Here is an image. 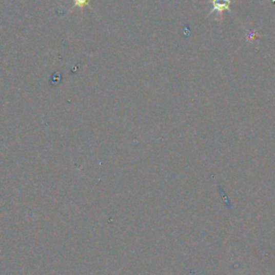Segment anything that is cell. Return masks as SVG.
Listing matches in <instances>:
<instances>
[{"label": "cell", "instance_id": "1", "mask_svg": "<svg viewBox=\"0 0 275 275\" xmlns=\"http://www.w3.org/2000/svg\"><path fill=\"white\" fill-rule=\"evenodd\" d=\"M212 3V11L211 14H219L221 15L225 12V11H231L230 7L232 4V0H211Z\"/></svg>", "mask_w": 275, "mask_h": 275}, {"label": "cell", "instance_id": "2", "mask_svg": "<svg viewBox=\"0 0 275 275\" xmlns=\"http://www.w3.org/2000/svg\"><path fill=\"white\" fill-rule=\"evenodd\" d=\"M89 2H90V0H74V7L80 8V9H83L84 7L89 5Z\"/></svg>", "mask_w": 275, "mask_h": 275}]
</instances>
